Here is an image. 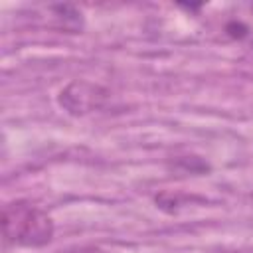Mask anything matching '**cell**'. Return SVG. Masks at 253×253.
<instances>
[{
    "instance_id": "1",
    "label": "cell",
    "mask_w": 253,
    "mask_h": 253,
    "mask_svg": "<svg viewBox=\"0 0 253 253\" xmlns=\"http://www.w3.org/2000/svg\"><path fill=\"white\" fill-rule=\"evenodd\" d=\"M55 223L47 211L28 200H12L2 208V235L14 247H43L53 239Z\"/></svg>"
},
{
    "instance_id": "2",
    "label": "cell",
    "mask_w": 253,
    "mask_h": 253,
    "mask_svg": "<svg viewBox=\"0 0 253 253\" xmlns=\"http://www.w3.org/2000/svg\"><path fill=\"white\" fill-rule=\"evenodd\" d=\"M109 91L101 85L89 81H71L67 87L61 89L57 103L69 115H87L95 109H101L107 101Z\"/></svg>"
},
{
    "instance_id": "3",
    "label": "cell",
    "mask_w": 253,
    "mask_h": 253,
    "mask_svg": "<svg viewBox=\"0 0 253 253\" xmlns=\"http://www.w3.org/2000/svg\"><path fill=\"white\" fill-rule=\"evenodd\" d=\"M57 253H109L97 245H75V247H67V249H61Z\"/></svg>"
},
{
    "instance_id": "4",
    "label": "cell",
    "mask_w": 253,
    "mask_h": 253,
    "mask_svg": "<svg viewBox=\"0 0 253 253\" xmlns=\"http://www.w3.org/2000/svg\"><path fill=\"white\" fill-rule=\"evenodd\" d=\"M225 32H227L231 38H243L249 30H247V26H245V24H241V22H235V20H233V22H229V24L225 26Z\"/></svg>"
}]
</instances>
